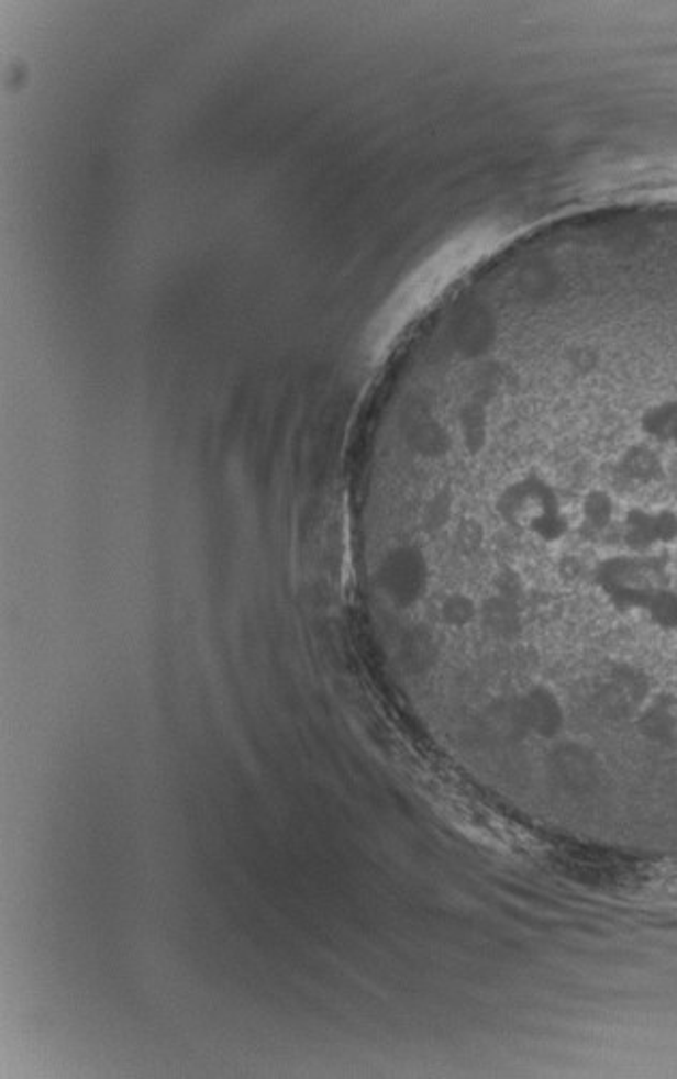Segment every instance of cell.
Here are the masks:
<instances>
[{"instance_id": "1", "label": "cell", "mask_w": 677, "mask_h": 1079, "mask_svg": "<svg viewBox=\"0 0 677 1079\" xmlns=\"http://www.w3.org/2000/svg\"><path fill=\"white\" fill-rule=\"evenodd\" d=\"M620 534L626 548L635 555H652L677 544V508L658 505H629L620 516Z\"/></svg>"}, {"instance_id": "2", "label": "cell", "mask_w": 677, "mask_h": 1079, "mask_svg": "<svg viewBox=\"0 0 677 1079\" xmlns=\"http://www.w3.org/2000/svg\"><path fill=\"white\" fill-rule=\"evenodd\" d=\"M639 437L656 444L669 455H677V394H667L645 403L635 418Z\"/></svg>"}, {"instance_id": "3", "label": "cell", "mask_w": 677, "mask_h": 1079, "mask_svg": "<svg viewBox=\"0 0 677 1079\" xmlns=\"http://www.w3.org/2000/svg\"><path fill=\"white\" fill-rule=\"evenodd\" d=\"M620 505L622 503L609 489L592 487L579 499L581 523L588 525L593 532H607L613 525H620V516L624 510Z\"/></svg>"}, {"instance_id": "4", "label": "cell", "mask_w": 677, "mask_h": 1079, "mask_svg": "<svg viewBox=\"0 0 677 1079\" xmlns=\"http://www.w3.org/2000/svg\"><path fill=\"white\" fill-rule=\"evenodd\" d=\"M643 611L658 627L677 630V589L656 587L650 593Z\"/></svg>"}]
</instances>
